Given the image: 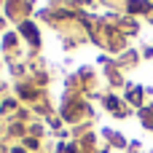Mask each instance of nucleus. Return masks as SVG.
Masks as SVG:
<instances>
[{
  "label": "nucleus",
  "mask_w": 153,
  "mask_h": 153,
  "mask_svg": "<svg viewBox=\"0 0 153 153\" xmlns=\"http://www.w3.org/2000/svg\"><path fill=\"white\" fill-rule=\"evenodd\" d=\"M132 102L140 105V89H132Z\"/></svg>",
  "instance_id": "1"
}]
</instances>
